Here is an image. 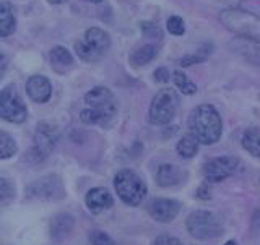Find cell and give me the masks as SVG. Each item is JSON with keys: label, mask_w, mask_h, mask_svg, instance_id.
<instances>
[{"label": "cell", "mask_w": 260, "mask_h": 245, "mask_svg": "<svg viewBox=\"0 0 260 245\" xmlns=\"http://www.w3.org/2000/svg\"><path fill=\"white\" fill-rule=\"evenodd\" d=\"M190 135L202 145H215L223 133V122L218 111L210 104L197 106L189 116Z\"/></svg>", "instance_id": "cell-1"}, {"label": "cell", "mask_w": 260, "mask_h": 245, "mask_svg": "<svg viewBox=\"0 0 260 245\" xmlns=\"http://www.w3.org/2000/svg\"><path fill=\"white\" fill-rule=\"evenodd\" d=\"M114 189L117 197L128 206L142 205L148 195V187L143 179L130 169H122L114 176Z\"/></svg>", "instance_id": "cell-2"}, {"label": "cell", "mask_w": 260, "mask_h": 245, "mask_svg": "<svg viewBox=\"0 0 260 245\" xmlns=\"http://www.w3.org/2000/svg\"><path fill=\"white\" fill-rule=\"evenodd\" d=\"M185 229L197 240L216 239L223 234V223L218 215L208 209H195L185 219Z\"/></svg>", "instance_id": "cell-3"}, {"label": "cell", "mask_w": 260, "mask_h": 245, "mask_svg": "<svg viewBox=\"0 0 260 245\" xmlns=\"http://www.w3.org/2000/svg\"><path fill=\"white\" fill-rule=\"evenodd\" d=\"M219 21L238 36L250 39L260 38V20L252 12L242 8H226L219 13Z\"/></svg>", "instance_id": "cell-4"}, {"label": "cell", "mask_w": 260, "mask_h": 245, "mask_svg": "<svg viewBox=\"0 0 260 245\" xmlns=\"http://www.w3.org/2000/svg\"><path fill=\"white\" fill-rule=\"evenodd\" d=\"M111 38L100 28H91L85 32V38L75 44L78 57L85 62H96L109 51Z\"/></svg>", "instance_id": "cell-5"}, {"label": "cell", "mask_w": 260, "mask_h": 245, "mask_svg": "<svg viewBox=\"0 0 260 245\" xmlns=\"http://www.w3.org/2000/svg\"><path fill=\"white\" fill-rule=\"evenodd\" d=\"M177 111V96L171 88L159 89L153 97L148 111V120L153 125H168Z\"/></svg>", "instance_id": "cell-6"}, {"label": "cell", "mask_w": 260, "mask_h": 245, "mask_svg": "<svg viewBox=\"0 0 260 245\" xmlns=\"http://www.w3.org/2000/svg\"><path fill=\"white\" fill-rule=\"evenodd\" d=\"M0 117L10 124H21L28 117V109L15 86H7L0 91Z\"/></svg>", "instance_id": "cell-7"}, {"label": "cell", "mask_w": 260, "mask_h": 245, "mask_svg": "<svg viewBox=\"0 0 260 245\" xmlns=\"http://www.w3.org/2000/svg\"><path fill=\"white\" fill-rule=\"evenodd\" d=\"M26 195L35 200H59L63 198L65 189L62 179L55 174H49L35 181L26 187Z\"/></svg>", "instance_id": "cell-8"}, {"label": "cell", "mask_w": 260, "mask_h": 245, "mask_svg": "<svg viewBox=\"0 0 260 245\" xmlns=\"http://www.w3.org/2000/svg\"><path fill=\"white\" fill-rule=\"evenodd\" d=\"M239 159L234 156H218L215 159H210L205 166H203V176L208 182H221L224 179L234 176L238 170Z\"/></svg>", "instance_id": "cell-9"}, {"label": "cell", "mask_w": 260, "mask_h": 245, "mask_svg": "<svg viewBox=\"0 0 260 245\" xmlns=\"http://www.w3.org/2000/svg\"><path fill=\"white\" fill-rule=\"evenodd\" d=\"M146 211L154 221L168 224L173 223L182 211V203L173 198H153L146 205Z\"/></svg>", "instance_id": "cell-10"}, {"label": "cell", "mask_w": 260, "mask_h": 245, "mask_svg": "<svg viewBox=\"0 0 260 245\" xmlns=\"http://www.w3.org/2000/svg\"><path fill=\"white\" fill-rule=\"evenodd\" d=\"M57 143H59V130H57V127L47 124V122L39 124L35 133V148H38L47 156L55 148Z\"/></svg>", "instance_id": "cell-11"}, {"label": "cell", "mask_w": 260, "mask_h": 245, "mask_svg": "<svg viewBox=\"0 0 260 245\" xmlns=\"http://www.w3.org/2000/svg\"><path fill=\"white\" fill-rule=\"evenodd\" d=\"M86 208L94 215H100L103 211H108L114 206V198L108 189L104 187H94V189L88 190L85 197Z\"/></svg>", "instance_id": "cell-12"}, {"label": "cell", "mask_w": 260, "mask_h": 245, "mask_svg": "<svg viewBox=\"0 0 260 245\" xmlns=\"http://www.w3.org/2000/svg\"><path fill=\"white\" fill-rule=\"evenodd\" d=\"M26 93L35 102L44 104L51 99L52 86L51 81L43 75H35L26 81Z\"/></svg>", "instance_id": "cell-13"}, {"label": "cell", "mask_w": 260, "mask_h": 245, "mask_svg": "<svg viewBox=\"0 0 260 245\" xmlns=\"http://www.w3.org/2000/svg\"><path fill=\"white\" fill-rule=\"evenodd\" d=\"M114 116H116V106L88 108L80 112V120L88 125H108Z\"/></svg>", "instance_id": "cell-14"}, {"label": "cell", "mask_w": 260, "mask_h": 245, "mask_svg": "<svg viewBox=\"0 0 260 245\" xmlns=\"http://www.w3.org/2000/svg\"><path fill=\"white\" fill-rule=\"evenodd\" d=\"M231 47L238 54H241L246 60H249L252 65H258V60H260L258 39H250V38L239 36L238 39H234L231 43Z\"/></svg>", "instance_id": "cell-15"}, {"label": "cell", "mask_w": 260, "mask_h": 245, "mask_svg": "<svg viewBox=\"0 0 260 245\" xmlns=\"http://www.w3.org/2000/svg\"><path fill=\"white\" fill-rule=\"evenodd\" d=\"M182 169L177 167L176 164H171V162H165V164H159L156 169V176H154V181L156 185L166 189V187H173L182 182Z\"/></svg>", "instance_id": "cell-16"}, {"label": "cell", "mask_w": 260, "mask_h": 245, "mask_svg": "<svg viewBox=\"0 0 260 245\" xmlns=\"http://www.w3.org/2000/svg\"><path fill=\"white\" fill-rule=\"evenodd\" d=\"M73 226H75V219H73V216H70L69 213L55 215L51 219V224H49L51 237L54 240H62L65 237H69L73 231Z\"/></svg>", "instance_id": "cell-17"}, {"label": "cell", "mask_w": 260, "mask_h": 245, "mask_svg": "<svg viewBox=\"0 0 260 245\" xmlns=\"http://www.w3.org/2000/svg\"><path fill=\"white\" fill-rule=\"evenodd\" d=\"M85 102L88 104V108H108V106H116L112 93L104 86H96L91 91H88L85 96Z\"/></svg>", "instance_id": "cell-18"}, {"label": "cell", "mask_w": 260, "mask_h": 245, "mask_svg": "<svg viewBox=\"0 0 260 245\" xmlns=\"http://www.w3.org/2000/svg\"><path fill=\"white\" fill-rule=\"evenodd\" d=\"M15 13L10 2H0V36H10L15 31Z\"/></svg>", "instance_id": "cell-19"}, {"label": "cell", "mask_w": 260, "mask_h": 245, "mask_svg": "<svg viewBox=\"0 0 260 245\" xmlns=\"http://www.w3.org/2000/svg\"><path fill=\"white\" fill-rule=\"evenodd\" d=\"M49 59H51L52 68L55 72H59V73H63L65 70H69L70 65L73 63L72 54L65 47H62V46L54 47L52 51H51V55H49Z\"/></svg>", "instance_id": "cell-20"}, {"label": "cell", "mask_w": 260, "mask_h": 245, "mask_svg": "<svg viewBox=\"0 0 260 245\" xmlns=\"http://www.w3.org/2000/svg\"><path fill=\"white\" fill-rule=\"evenodd\" d=\"M242 148L250 153V156H260V132L257 127L246 130V133L242 135Z\"/></svg>", "instance_id": "cell-21"}, {"label": "cell", "mask_w": 260, "mask_h": 245, "mask_svg": "<svg viewBox=\"0 0 260 245\" xmlns=\"http://www.w3.org/2000/svg\"><path fill=\"white\" fill-rule=\"evenodd\" d=\"M176 151H177V154L181 158L190 159L199 151V142L195 140L192 135H185V136L181 138V140H179V143L176 146Z\"/></svg>", "instance_id": "cell-22"}, {"label": "cell", "mask_w": 260, "mask_h": 245, "mask_svg": "<svg viewBox=\"0 0 260 245\" xmlns=\"http://www.w3.org/2000/svg\"><path fill=\"white\" fill-rule=\"evenodd\" d=\"M154 55H156V49H154V46L146 44V46L138 47L137 51L130 55V62H132L135 67H142V65H146L148 62H151L154 59Z\"/></svg>", "instance_id": "cell-23"}, {"label": "cell", "mask_w": 260, "mask_h": 245, "mask_svg": "<svg viewBox=\"0 0 260 245\" xmlns=\"http://www.w3.org/2000/svg\"><path fill=\"white\" fill-rule=\"evenodd\" d=\"M16 151H18V146H16L13 136L5 132H0V159H10L12 156H15Z\"/></svg>", "instance_id": "cell-24"}, {"label": "cell", "mask_w": 260, "mask_h": 245, "mask_svg": "<svg viewBox=\"0 0 260 245\" xmlns=\"http://www.w3.org/2000/svg\"><path fill=\"white\" fill-rule=\"evenodd\" d=\"M174 83H176V86L179 88V91H181L182 94L190 96V94L197 93V86H195V83H192V81L187 78L185 73L181 72V70L174 72Z\"/></svg>", "instance_id": "cell-25"}, {"label": "cell", "mask_w": 260, "mask_h": 245, "mask_svg": "<svg viewBox=\"0 0 260 245\" xmlns=\"http://www.w3.org/2000/svg\"><path fill=\"white\" fill-rule=\"evenodd\" d=\"M15 198V185L10 179L0 177V203H7Z\"/></svg>", "instance_id": "cell-26"}, {"label": "cell", "mask_w": 260, "mask_h": 245, "mask_svg": "<svg viewBox=\"0 0 260 245\" xmlns=\"http://www.w3.org/2000/svg\"><path fill=\"white\" fill-rule=\"evenodd\" d=\"M89 245H116L114 239L104 231H91L88 235Z\"/></svg>", "instance_id": "cell-27"}, {"label": "cell", "mask_w": 260, "mask_h": 245, "mask_svg": "<svg viewBox=\"0 0 260 245\" xmlns=\"http://www.w3.org/2000/svg\"><path fill=\"white\" fill-rule=\"evenodd\" d=\"M166 26H168V31L174 36H181L185 31L184 21H182V18H179V16H171L166 23Z\"/></svg>", "instance_id": "cell-28"}, {"label": "cell", "mask_w": 260, "mask_h": 245, "mask_svg": "<svg viewBox=\"0 0 260 245\" xmlns=\"http://www.w3.org/2000/svg\"><path fill=\"white\" fill-rule=\"evenodd\" d=\"M151 245H187L181 239L173 237V235H158L156 239L151 242Z\"/></svg>", "instance_id": "cell-29"}, {"label": "cell", "mask_w": 260, "mask_h": 245, "mask_svg": "<svg viewBox=\"0 0 260 245\" xmlns=\"http://www.w3.org/2000/svg\"><path fill=\"white\" fill-rule=\"evenodd\" d=\"M154 78H156V81H159V83H166L169 80V72L166 68H158L154 72Z\"/></svg>", "instance_id": "cell-30"}, {"label": "cell", "mask_w": 260, "mask_h": 245, "mask_svg": "<svg viewBox=\"0 0 260 245\" xmlns=\"http://www.w3.org/2000/svg\"><path fill=\"white\" fill-rule=\"evenodd\" d=\"M7 65H8V60L4 52H0V80H2V77L5 75L7 72Z\"/></svg>", "instance_id": "cell-31"}, {"label": "cell", "mask_w": 260, "mask_h": 245, "mask_svg": "<svg viewBox=\"0 0 260 245\" xmlns=\"http://www.w3.org/2000/svg\"><path fill=\"white\" fill-rule=\"evenodd\" d=\"M210 197H211V195H210V190L207 189V187L205 185L200 187L199 192H197V198H200V200H208Z\"/></svg>", "instance_id": "cell-32"}, {"label": "cell", "mask_w": 260, "mask_h": 245, "mask_svg": "<svg viewBox=\"0 0 260 245\" xmlns=\"http://www.w3.org/2000/svg\"><path fill=\"white\" fill-rule=\"evenodd\" d=\"M85 2H91V4H101L103 0H85Z\"/></svg>", "instance_id": "cell-33"}, {"label": "cell", "mask_w": 260, "mask_h": 245, "mask_svg": "<svg viewBox=\"0 0 260 245\" xmlns=\"http://www.w3.org/2000/svg\"><path fill=\"white\" fill-rule=\"evenodd\" d=\"M224 245H238V242H236V240H228Z\"/></svg>", "instance_id": "cell-34"}, {"label": "cell", "mask_w": 260, "mask_h": 245, "mask_svg": "<svg viewBox=\"0 0 260 245\" xmlns=\"http://www.w3.org/2000/svg\"><path fill=\"white\" fill-rule=\"evenodd\" d=\"M51 4H62V2H65V0H49Z\"/></svg>", "instance_id": "cell-35"}]
</instances>
